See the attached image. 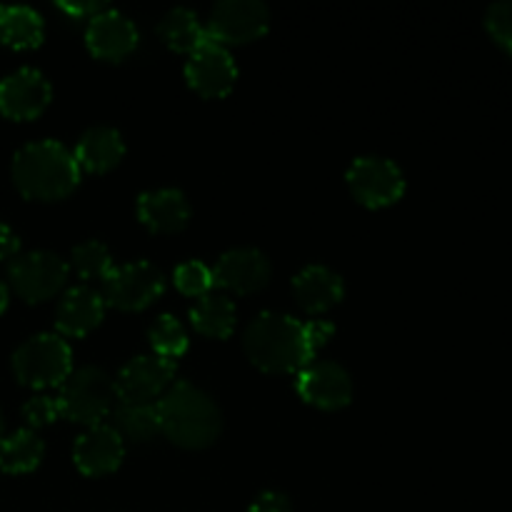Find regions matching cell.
I'll return each mask as SVG.
<instances>
[{
	"label": "cell",
	"mask_w": 512,
	"mask_h": 512,
	"mask_svg": "<svg viewBox=\"0 0 512 512\" xmlns=\"http://www.w3.org/2000/svg\"><path fill=\"white\" fill-rule=\"evenodd\" d=\"M350 193L370 208L395 203L405 193V175L395 160L383 155H360L348 168Z\"/></svg>",
	"instance_id": "ba28073f"
},
{
	"label": "cell",
	"mask_w": 512,
	"mask_h": 512,
	"mask_svg": "<svg viewBox=\"0 0 512 512\" xmlns=\"http://www.w3.org/2000/svg\"><path fill=\"white\" fill-rule=\"evenodd\" d=\"M175 285L180 293L193 295V298H203L213 288V270L200 260H185L175 268Z\"/></svg>",
	"instance_id": "83f0119b"
},
{
	"label": "cell",
	"mask_w": 512,
	"mask_h": 512,
	"mask_svg": "<svg viewBox=\"0 0 512 512\" xmlns=\"http://www.w3.org/2000/svg\"><path fill=\"white\" fill-rule=\"evenodd\" d=\"M243 345L248 358L268 373H300L315 355L305 338V323L278 310L255 315L245 328Z\"/></svg>",
	"instance_id": "7a4b0ae2"
},
{
	"label": "cell",
	"mask_w": 512,
	"mask_h": 512,
	"mask_svg": "<svg viewBox=\"0 0 512 512\" xmlns=\"http://www.w3.org/2000/svg\"><path fill=\"white\" fill-rule=\"evenodd\" d=\"M5 308H8V285L0 280V313H3Z\"/></svg>",
	"instance_id": "e575fe53"
},
{
	"label": "cell",
	"mask_w": 512,
	"mask_h": 512,
	"mask_svg": "<svg viewBox=\"0 0 512 512\" xmlns=\"http://www.w3.org/2000/svg\"><path fill=\"white\" fill-rule=\"evenodd\" d=\"M270 25V10L263 0H220L210 10L205 35L215 43H248L260 38Z\"/></svg>",
	"instance_id": "9c48e42d"
},
{
	"label": "cell",
	"mask_w": 512,
	"mask_h": 512,
	"mask_svg": "<svg viewBox=\"0 0 512 512\" xmlns=\"http://www.w3.org/2000/svg\"><path fill=\"white\" fill-rule=\"evenodd\" d=\"M485 28L512 55V0H498L485 10Z\"/></svg>",
	"instance_id": "f1b7e54d"
},
{
	"label": "cell",
	"mask_w": 512,
	"mask_h": 512,
	"mask_svg": "<svg viewBox=\"0 0 512 512\" xmlns=\"http://www.w3.org/2000/svg\"><path fill=\"white\" fill-rule=\"evenodd\" d=\"M78 180L80 165L75 153L60 140H35L13 155V183L25 198H65L78 185Z\"/></svg>",
	"instance_id": "3957f363"
},
{
	"label": "cell",
	"mask_w": 512,
	"mask_h": 512,
	"mask_svg": "<svg viewBox=\"0 0 512 512\" xmlns=\"http://www.w3.org/2000/svg\"><path fill=\"white\" fill-rule=\"evenodd\" d=\"M185 78H188L190 88H195L205 98H220V95L230 93V88L235 85L238 65L225 45L215 43L213 38L205 35L185 63Z\"/></svg>",
	"instance_id": "8fae6325"
},
{
	"label": "cell",
	"mask_w": 512,
	"mask_h": 512,
	"mask_svg": "<svg viewBox=\"0 0 512 512\" xmlns=\"http://www.w3.org/2000/svg\"><path fill=\"white\" fill-rule=\"evenodd\" d=\"M125 455V443L118 433L113 430V425H90L85 433H80V438L75 440L73 458L75 465L80 468V473L85 475H108L123 463Z\"/></svg>",
	"instance_id": "2e32d148"
},
{
	"label": "cell",
	"mask_w": 512,
	"mask_h": 512,
	"mask_svg": "<svg viewBox=\"0 0 512 512\" xmlns=\"http://www.w3.org/2000/svg\"><path fill=\"white\" fill-rule=\"evenodd\" d=\"M23 415L28 420V425L40 428V425L53 423L55 418H60V405L58 398H50V395H35L28 403L23 405Z\"/></svg>",
	"instance_id": "f546056e"
},
{
	"label": "cell",
	"mask_w": 512,
	"mask_h": 512,
	"mask_svg": "<svg viewBox=\"0 0 512 512\" xmlns=\"http://www.w3.org/2000/svg\"><path fill=\"white\" fill-rule=\"evenodd\" d=\"M290 500L285 493H278V490H265L250 505V512H290Z\"/></svg>",
	"instance_id": "4dcf8cb0"
},
{
	"label": "cell",
	"mask_w": 512,
	"mask_h": 512,
	"mask_svg": "<svg viewBox=\"0 0 512 512\" xmlns=\"http://www.w3.org/2000/svg\"><path fill=\"white\" fill-rule=\"evenodd\" d=\"M150 345H153L155 355L165 360H175L188 350V333L180 325V320L175 315L163 313L155 318V323L150 325Z\"/></svg>",
	"instance_id": "484cf974"
},
{
	"label": "cell",
	"mask_w": 512,
	"mask_h": 512,
	"mask_svg": "<svg viewBox=\"0 0 512 512\" xmlns=\"http://www.w3.org/2000/svg\"><path fill=\"white\" fill-rule=\"evenodd\" d=\"M73 268L85 280H105V275L113 270V255L100 240H83L73 248Z\"/></svg>",
	"instance_id": "4316f807"
},
{
	"label": "cell",
	"mask_w": 512,
	"mask_h": 512,
	"mask_svg": "<svg viewBox=\"0 0 512 512\" xmlns=\"http://www.w3.org/2000/svg\"><path fill=\"white\" fill-rule=\"evenodd\" d=\"M85 40L98 58L120 60L133 53L135 45H138V28L125 13L105 8L88 20Z\"/></svg>",
	"instance_id": "9a60e30c"
},
{
	"label": "cell",
	"mask_w": 512,
	"mask_h": 512,
	"mask_svg": "<svg viewBox=\"0 0 512 512\" xmlns=\"http://www.w3.org/2000/svg\"><path fill=\"white\" fill-rule=\"evenodd\" d=\"M175 363L160 355H138L120 368L115 378L120 403H158L175 383Z\"/></svg>",
	"instance_id": "30bf717a"
},
{
	"label": "cell",
	"mask_w": 512,
	"mask_h": 512,
	"mask_svg": "<svg viewBox=\"0 0 512 512\" xmlns=\"http://www.w3.org/2000/svg\"><path fill=\"white\" fill-rule=\"evenodd\" d=\"M58 8L65 10V13L75 15V18H80V15H88V20H90L95 13H100V10L108 8V5L100 3V0H88V3H58Z\"/></svg>",
	"instance_id": "836d02e7"
},
{
	"label": "cell",
	"mask_w": 512,
	"mask_h": 512,
	"mask_svg": "<svg viewBox=\"0 0 512 512\" xmlns=\"http://www.w3.org/2000/svg\"><path fill=\"white\" fill-rule=\"evenodd\" d=\"M50 103V83L40 70L20 68L0 80V113L10 120H30Z\"/></svg>",
	"instance_id": "4fadbf2b"
},
{
	"label": "cell",
	"mask_w": 512,
	"mask_h": 512,
	"mask_svg": "<svg viewBox=\"0 0 512 512\" xmlns=\"http://www.w3.org/2000/svg\"><path fill=\"white\" fill-rule=\"evenodd\" d=\"M60 415L85 425H98L118 405L115 378L98 365H80L70 370L60 385Z\"/></svg>",
	"instance_id": "277c9868"
},
{
	"label": "cell",
	"mask_w": 512,
	"mask_h": 512,
	"mask_svg": "<svg viewBox=\"0 0 512 512\" xmlns=\"http://www.w3.org/2000/svg\"><path fill=\"white\" fill-rule=\"evenodd\" d=\"M270 278V260L258 248L225 250L213 268V285L238 295L255 293Z\"/></svg>",
	"instance_id": "5bb4252c"
},
{
	"label": "cell",
	"mask_w": 512,
	"mask_h": 512,
	"mask_svg": "<svg viewBox=\"0 0 512 512\" xmlns=\"http://www.w3.org/2000/svg\"><path fill=\"white\" fill-rule=\"evenodd\" d=\"M45 33L43 15L30 5H0V40L10 48H35Z\"/></svg>",
	"instance_id": "44dd1931"
},
{
	"label": "cell",
	"mask_w": 512,
	"mask_h": 512,
	"mask_svg": "<svg viewBox=\"0 0 512 512\" xmlns=\"http://www.w3.org/2000/svg\"><path fill=\"white\" fill-rule=\"evenodd\" d=\"M298 393L315 408H345L353 400V380L348 370L335 360H318L305 365L298 373Z\"/></svg>",
	"instance_id": "7c38bea8"
},
{
	"label": "cell",
	"mask_w": 512,
	"mask_h": 512,
	"mask_svg": "<svg viewBox=\"0 0 512 512\" xmlns=\"http://www.w3.org/2000/svg\"><path fill=\"white\" fill-rule=\"evenodd\" d=\"M190 320L195 330L208 338H228L235 328V305L228 295L208 293L195 300L190 308Z\"/></svg>",
	"instance_id": "cb8c5ba5"
},
{
	"label": "cell",
	"mask_w": 512,
	"mask_h": 512,
	"mask_svg": "<svg viewBox=\"0 0 512 512\" xmlns=\"http://www.w3.org/2000/svg\"><path fill=\"white\" fill-rule=\"evenodd\" d=\"M293 293L308 313H323L343 300L345 285L335 270L325 265H305L293 278Z\"/></svg>",
	"instance_id": "d6986e66"
},
{
	"label": "cell",
	"mask_w": 512,
	"mask_h": 512,
	"mask_svg": "<svg viewBox=\"0 0 512 512\" xmlns=\"http://www.w3.org/2000/svg\"><path fill=\"white\" fill-rule=\"evenodd\" d=\"M125 153V140L120 130L110 128V125H95L88 128L78 140L75 148V160H78L80 170H90V173H105V170L115 168Z\"/></svg>",
	"instance_id": "ffe728a7"
},
{
	"label": "cell",
	"mask_w": 512,
	"mask_h": 512,
	"mask_svg": "<svg viewBox=\"0 0 512 512\" xmlns=\"http://www.w3.org/2000/svg\"><path fill=\"white\" fill-rule=\"evenodd\" d=\"M165 290V275L150 260H133L125 265H113L103 280L105 305L120 310H140L153 303Z\"/></svg>",
	"instance_id": "52a82bcc"
},
{
	"label": "cell",
	"mask_w": 512,
	"mask_h": 512,
	"mask_svg": "<svg viewBox=\"0 0 512 512\" xmlns=\"http://www.w3.org/2000/svg\"><path fill=\"white\" fill-rule=\"evenodd\" d=\"M73 370V353L58 333H38L13 353V373L28 388L63 385Z\"/></svg>",
	"instance_id": "5b68a950"
},
{
	"label": "cell",
	"mask_w": 512,
	"mask_h": 512,
	"mask_svg": "<svg viewBox=\"0 0 512 512\" xmlns=\"http://www.w3.org/2000/svg\"><path fill=\"white\" fill-rule=\"evenodd\" d=\"M333 333H335V325L328 323V320H308V323H305V338H308V345L313 353L318 348H323L325 340H328Z\"/></svg>",
	"instance_id": "1f68e13d"
},
{
	"label": "cell",
	"mask_w": 512,
	"mask_h": 512,
	"mask_svg": "<svg viewBox=\"0 0 512 512\" xmlns=\"http://www.w3.org/2000/svg\"><path fill=\"white\" fill-rule=\"evenodd\" d=\"M113 430L130 443H148L160 433L155 403H120L113 408Z\"/></svg>",
	"instance_id": "7402d4cb"
},
{
	"label": "cell",
	"mask_w": 512,
	"mask_h": 512,
	"mask_svg": "<svg viewBox=\"0 0 512 512\" xmlns=\"http://www.w3.org/2000/svg\"><path fill=\"white\" fill-rule=\"evenodd\" d=\"M138 218L153 233H175L190 220V203L183 190H145L138 198Z\"/></svg>",
	"instance_id": "ac0fdd59"
},
{
	"label": "cell",
	"mask_w": 512,
	"mask_h": 512,
	"mask_svg": "<svg viewBox=\"0 0 512 512\" xmlns=\"http://www.w3.org/2000/svg\"><path fill=\"white\" fill-rule=\"evenodd\" d=\"M68 263L50 250H30L8 263V283L28 303H40L58 293L68 280Z\"/></svg>",
	"instance_id": "8992f818"
},
{
	"label": "cell",
	"mask_w": 512,
	"mask_h": 512,
	"mask_svg": "<svg viewBox=\"0 0 512 512\" xmlns=\"http://www.w3.org/2000/svg\"><path fill=\"white\" fill-rule=\"evenodd\" d=\"M105 315V300L100 295V290L90 288V285H75L68 293L63 295V300L58 303L55 310V325L63 335H80L90 333L95 325L103 320Z\"/></svg>",
	"instance_id": "e0dca14e"
},
{
	"label": "cell",
	"mask_w": 512,
	"mask_h": 512,
	"mask_svg": "<svg viewBox=\"0 0 512 512\" xmlns=\"http://www.w3.org/2000/svg\"><path fill=\"white\" fill-rule=\"evenodd\" d=\"M45 445L35 430H15L0 440V470L5 473H30L40 465Z\"/></svg>",
	"instance_id": "603a6c76"
},
{
	"label": "cell",
	"mask_w": 512,
	"mask_h": 512,
	"mask_svg": "<svg viewBox=\"0 0 512 512\" xmlns=\"http://www.w3.org/2000/svg\"><path fill=\"white\" fill-rule=\"evenodd\" d=\"M20 255V238L10 225L0 223V260H13Z\"/></svg>",
	"instance_id": "d6a6232c"
},
{
	"label": "cell",
	"mask_w": 512,
	"mask_h": 512,
	"mask_svg": "<svg viewBox=\"0 0 512 512\" xmlns=\"http://www.w3.org/2000/svg\"><path fill=\"white\" fill-rule=\"evenodd\" d=\"M158 35L165 40V45L180 50V53H193L205 38V28L200 25L198 15L190 8H170L168 13L160 18Z\"/></svg>",
	"instance_id": "d4e9b609"
},
{
	"label": "cell",
	"mask_w": 512,
	"mask_h": 512,
	"mask_svg": "<svg viewBox=\"0 0 512 512\" xmlns=\"http://www.w3.org/2000/svg\"><path fill=\"white\" fill-rule=\"evenodd\" d=\"M160 433L180 448H208L218 440L223 415L218 403L198 385L178 380L155 403Z\"/></svg>",
	"instance_id": "6da1fadb"
},
{
	"label": "cell",
	"mask_w": 512,
	"mask_h": 512,
	"mask_svg": "<svg viewBox=\"0 0 512 512\" xmlns=\"http://www.w3.org/2000/svg\"><path fill=\"white\" fill-rule=\"evenodd\" d=\"M3 425L5 420H3V410H0V440H3Z\"/></svg>",
	"instance_id": "d590c367"
}]
</instances>
